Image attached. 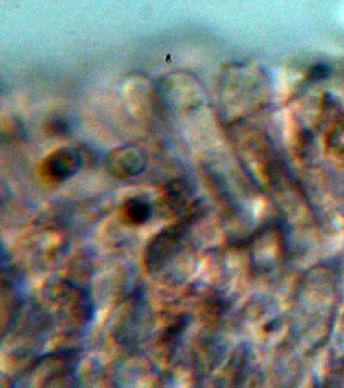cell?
I'll return each mask as SVG.
<instances>
[{
	"mask_svg": "<svg viewBox=\"0 0 344 388\" xmlns=\"http://www.w3.org/2000/svg\"><path fill=\"white\" fill-rule=\"evenodd\" d=\"M198 211L200 210L197 206H191L182 219L165 226L152 237L144 253V263L148 272H159L178 255L191 226L199 217Z\"/></svg>",
	"mask_w": 344,
	"mask_h": 388,
	"instance_id": "cell-1",
	"label": "cell"
},
{
	"mask_svg": "<svg viewBox=\"0 0 344 388\" xmlns=\"http://www.w3.org/2000/svg\"><path fill=\"white\" fill-rule=\"evenodd\" d=\"M47 297L60 319L73 329L83 327L93 316V305L87 291L68 280L49 284Z\"/></svg>",
	"mask_w": 344,
	"mask_h": 388,
	"instance_id": "cell-2",
	"label": "cell"
},
{
	"mask_svg": "<svg viewBox=\"0 0 344 388\" xmlns=\"http://www.w3.org/2000/svg\"><path fill=\"white\" fill-rule=\"evenodd\" d=\"M76 358L73 351L44 356L23 372L21 381L29 387H67V381L72 378Z\"/></svg>",
	"mask_w": 344,
	"mask_h": 388,
	"instance_id": "cell-3",
	"label": "cell"
},
{
	"mask_svg": "<svg viewBox=\"0 0 344 388\" xmlns=\"http://www.w3.org/2000/svg\"><path fill=\"white\" fill-rule=\"evenodd\" d=\"M147 164L145 151L135 145L116 147L105 159L107 171L116 179L135 177L145 171Z\"/></svg>",
	"mask_w": 344,
	"mask_h": 388,
	"instance_id": "cell-4",
	"label": "cell"
},
{
	"mask_svg": "<svg viewBox=\"0 0 344 388\" xmlns=\"http://www.w3.org/2000/svg\"><path fill=\"white\" fill-rule=\"evenodd\" d=\"M81 166V153L72 147H62L51 153L43 162V175L51 182H64L76 175Z\"/></svg>",
	"mask_w": 344,
	"mask_h": 388,
	"instance_id": "cell-5",
	"label": "cell"
},
{
	"mask_svg": "<svg viewBox=\"0 0 344 388\" xmlns=\"http://www.w3.org/2000/svg\"><path fill=\"white\" fill-rule=\"evenodd\" d=\"M191 195H192V189L188 181L185 179H176L171 181L165 187L164 196L165 211L170 213V215H179L187 208Z\"/></svg>",
	"mask_w": 344,
	"mask_h": 388,
	"instance_id": "cell-6",
	"label": "cell"
},
{
	"mask_svg": "<svg viewBox=\"0 0 344 388\" xmlns=\"http://www.w3.org/2000/svg\"><path fill=\"white\" fill-rule=\"evenodd\" d=\"M120 215L128 225L141 226L152 217V206L143 198H128L122 204Z\"/></svg>",
	"mask_w": 344,
	"mask_h": 388,
	"instance_id": "cell-7",
	"label": "cell"
},
{
	"mask_svg": "<svg viewBox=\"0 0 344 388\" xmlns=\"http://www.w3.org/2000/svg\"><path fill=\"white\" fill-rule=\"evenodd\" d=\"M325 149L329 158L344 167V114L335 120L326 133Z\"/></svg>",
	"mask_w": 344,
	"mask_h": 388,
	"instance_id": "cell-8",
	"label": "cell"
},
{
	"mask_svg": "<svg viewBox=\"0 0 344 388\" xmlns=\"http://www.w3.org/2000/svg\"><path fill=\"white\" fill-rule=\"evenodd\" d=\"M49 131L53 135L66 137L72 133V127L66 118L61 116H54L49 122Z\"/></svg>",
	"mask_w": 344,
	"mask_h": 388,
	"instance_id": "cell-9",
	"label": "cell"
}]
</instances>
